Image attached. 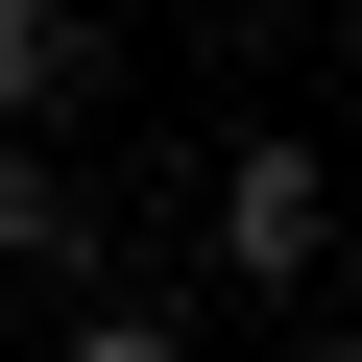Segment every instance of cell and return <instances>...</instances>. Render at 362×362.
Returning <instances> with one entry per match:
<instances>
[{
	"instance_id": "8992f818",
	"label": "cell",
	"mask_w": 362,
	"mask_h": 362,
	"mask_svg": "<svg viewBox=\"0 0 362 362\" xmlns=\"http://www.w3.org/2000/svg\"><path fill=\"white\" fill-rule=\"evenodd\" d=\"M314 362H362V338H314Z\"/></svg>"
},
{
	"instance_id": "5b68a950",
	"label": "cell",
	"mask_w": 362,
	"mask_h": 362,
	"mask_svg": "<svg viewBox=\"0 0 362 362\" xmlns=\"http://www.w3.org/2000/svg\"><path fill=\"white\" fill-rule=\"evenodd\" d=\"M314 290H338V338H362V242H314Z\"/></svg>"
},
{
	"instance_id": "3957f363",
	"label": "cell",
	"mask_w": 362,
	"mask_h": 362,
	"mask_svg": "<svg viewBox=\"0 0 362 362\" xmlns=\"http://www.w3.org/2000/svg\"><path fill=\"white\" fill-rule=\"evenodd\" d=\"M97 97V25H73V0H0V121H73Z\"/></svg>"
},
{
	"instance_id": "7a4b0ae2",
	"label": "cell",
	"mask_w": 362,
	"mask_h": 362,
	"mask_svg": "<svg viewBox=\"0 0 362 362\" xmlns=\"http://www.w3.org/2000/svg\"><path fill=\"white\" fill-rule=\"evenodd\" d=\"M0 266H25V290H73V266H97V194L49 169V121H0Z\"/></svg>"
},
{
	"instance_id": "6da1fadb",
	"label": "cell",
	"mask_w": 362,
	"mask_h": 362,
	"mask_svg": "<svg viewBox=\"0 0 362 362\" xmlns=\"http://www.w3.org/2000/svg\"><path fill=\"white\" fill-rule=\"evenodd\" d=\"M314 242H338V145H290V121L218 145V266L242 290H314Z\"/></svg>"
},
{
	"instance_id": "277c9868",
	"label": "cell",
	"mask_w": 362,
	"mask_h": 362,
	"mask_svg": "<svg viewBox=\"0 0 362 362\" xmlns=\"http://www.w3.org/2000/svg\"><path fill=\"white\" fill-rule=\"evenodd\" d=\"M49 362H194V314H145V290H73V338Z\"/></svg>"
}]
</instances>
